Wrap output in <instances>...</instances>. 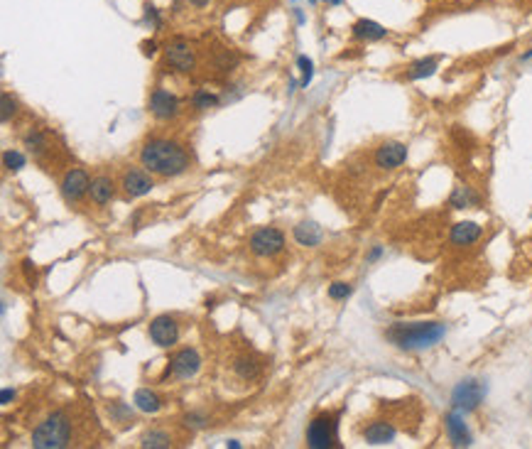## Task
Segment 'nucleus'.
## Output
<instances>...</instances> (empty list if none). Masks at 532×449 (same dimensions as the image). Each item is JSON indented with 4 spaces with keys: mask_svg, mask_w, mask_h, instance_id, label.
I'll list each match as a JSON object with an SVG mask.
<instances>
[{
    "mask_svg": "<svg viewBox=\"0 0 532 449\" xmlns=\"http://www.w3.org/2000/svg\"><path fill=\"white\" fill-rule=\"evenodd\" d=\"M484 398H486V383H481V381H476V378H466L454 388L452 408L464 415L474 413V410L484 403Z\"/></svg>",
    "mask_w": 532,
    "mask_h": 449,
    "instance_id": "nucleus-4",
    "label": "nucleus"
},
{
    "mask_svg": "<svg viewBox=\"0 0 532 449\" xmlns=\"http://www.w3.org/2000/svg\"><path fill=\"white\" fill-rule=\"evenodd\" d=\"M373 160H375V167H380L385 172L397 170L400 165H405V160H407V145L397 140H387L375 150Z\"/></svg>",
    "mask_w": 532,
    "mask_h": 449,
    "instance_id": "nucleus-10",
    "label": "nucleus"
},
{
    "mask_svg": "<svg viewBox=\"0 0 532 449\" xmlns=\"http://www.w3.org/2000/svg\"><path fill=\"white\" fill-rule=\"evenodd\" d=\"M351 292H353V287L348 285V282H334V285L329 287L331 299H346V297H351Z\"/></svg>",
    "mask_w": 532,
    "mask_h": 449,
    "instance_id": "nucleus-29",
    "label": "nucleus"
},
{
    "mask_svg": "<svg viewBox=\"0 0 532 449\" xmlns=\"http://www.w3.org/2000/svg\"><path fill=\"white\" fill-rule=\"evenodd\" d=\"M145 22H152L155 27L160 25V15H157V10H155V8H150V5L145 8Z\"/></svg>",
    "mask_w": 532,
    "mask_h": 449,
    "instance_id": "nucleus-33",
    "label": "nucleus"
},
{
    "mask_svg": "<svg viewBox=\"0 0 532 449\" xmlns=\"http://www.w3.org/2000/svg\"><path fill=\"white\" fill-rule=\"evenodd\" d=\"M387 341L405 351H422L437 346L447 336V324L442 321H410V324H392L385 331Z\"/></svg>",
    "mask_w": 532,
    "mask_h": 449,
    "instance_id": "nucleus-2",
    "label": "nucleus"
},
{
    "mask_svg": "<svg viewBox=\"0 0 532 449\" xmlns=\"http://www.w3.org/2000/svg\"><path fill=\"white\" fill-rule=\"evenodd\" d=\"M110 418H118V420H128L130 418V408L125 403H110L108 406Z\"/></svg>",
    "mask_w": 532,
    "mask_h": 449,
    "instance_id": "nucleus-31",
    "label": "nucleus"
},
{
    "mask_svg": "<svg viewBox=\"0 0 532 449\" xmlns=\"http://www.w3.org/2000/svg\"><path fill=\"white\" fill-rule=\"evenodd\" d=\"M147 334H150V339H152V344H157V346H162V349H169L179 339V324H177V319L169 317V314H160V317H155L150 321Z\"/></svg>",
    "mask_w": 532,
    "mask_h": 449,
    "instance_id": "nucleus-7",
    "label": "nucleus"
},
{
    "mask_svg": "<svg viewBox=\"0 0 532 449\" xmlns=\"http://www.w3.org/2000/svg\"><path fill=\"white\" fill-rule=\"evenodd\" d=\"M437 66H439V57H424V59H417L414 64H410L407 69V79L410 81H417V79H427V76H432L437 71Z\"/></svg>",
    "mask_w": 532,
    "mask_h": 449,
    "instance_id": "nucleus-21",
    "label": "nucleus"
},
{
    "mask_svg": "<svg viewBox=\"0 0 532 449\" xmlns=\"http://www.w3.org/2000/svg\"><path fill=\"white\" fill-rule=\"evenodd\" d=\"M22 140H25V148L30 150L32 155H42L44 150H47V138H44V133L40 130H30Z\"/></svg>",
    "mask_w": 532,
    "mask_h": 449,
    "instance_id": "nucleus-25",
    "label": "nucleus"
},
{
    "mask_svg": "<svg viewBox=\"0 0 532 449\" xmlns=\"http://www.w3.org/2000/svg\"><path fill=\"white\" fill-rule=\"evenodd\" d=\"M150 113L160 120H172L179 115V98L165 88H155L150 96Z\"/></svg>",
    "mask_w": 532,
    "mask_h": 449,
    "instance_id": "nucleus-12",
    "label": "nucleus"
},
{
    "mask_svg": "<svg viewBox=\"0 0 532 449\" xmlns=\"http://www.w3.org/2000/svg\"><path fill=\"white\" fill-rule=\"evenodd\" d=\"M13 398H15V391H10V388H5V391H3V406H8V403L13 401Z\"/></svg>",
    "mask_w": 532,
    "mask_h": 449,
    "instance_id": "nucleus-34",
    "label": "nucleus"
},
{
    "mask_svg": "<svg viewBox=\"0 0 532 449\" xmlns=\"http://www.w3.org/2000/svg\"><path fill=\"white\" fill-rule=\"evenodd\" d=\"M234 371L243 381H256L260 376V363L251 356H238L234 363Z\"/></svg>",
    "mask_w": 532,
    "mask_h": 449,
    "instance_id": "nucleus-23",
    "label": "nucleus"
},
{
    "mask_svg": "<svg viewBox=\"0 0 532 449\" xmlns=\"http://www.w3.org/2000/svg\"><path fill=\"white\" fill-rule=\"evenodd\" d=\"M336 442V423L331 415H317L307 428V447L329 449Z\"/></svg>",
    "mask_w": 532,
    "mask_h": 449,
    "instance_id": "nucleus-5",
    "label": "nucleus"
},
{
    "mask_svg": "<svg viewBox=\"0 0 532 449\" xmlns=\"http://www.w3.org/2000/svg\"><path fill=\"white\" fill-rule=\"evenodd\" d=\"M479 238H481V226L476 224V221H459V224H454L452 234H449V241L457 248L471 246V243H476Z\"/></svg>",
    "mask_w": 532,
    "mask_h": 449,
    "instance_id": "nucleus-15",
    "label": "nucleus"
},
{
    "mask_svg": "<svg viewBox=\"0 0 532 449\" xmlns=\"http://www.w3.org/2000/svg\"><path fill=\"white\" fill-rule=\"evenodd\" d=\"M444 428H447L449 442H452L454 447H469L471 442H474V437H471L466 423H464V413H459V410H452V413L447 415Z\"/></svg>",
    "mask_w": 532,
    "mask_h": 449,
    "instance_id": "nucleus-14",
    "label": "nucleus"
},
{
    "mask_svg": "<svg viewBox=\"0 0 532 449\" xmlns=\"http://www.w3.org/2000/svg\"><path fill=\"white\" fill-rule=\"evenodd\" d=\"M199 368H202V356H199L197 349H179V351L174 353V356L169 358V371L174 378L179 381H189L194 376L199 373Z\"/></svg>",
    "mask_w": 532,
    "mask_h": 449,
    "instance_id": "nucleus-8",
    "label": "nucleus"
},
{
    "mask_svg": "<svg viewBox=\"0 0 532 449\" xmlns=\"http://www.w3.org/2000/svg\"><path fill=\"white\" fill-rule=\"evenodd\" d=\"M172 445V437L162 430H150L140 437V447H150V449H165Z\"/></svg>",
    "mask_w": 532,
    "mask_h": 449,
    "instance_id": "nucleus-24",
    "label": "nucleus"
},
{
    "mask_svg": "<svg viewBox=\"0 0 532 449\" xmlns=\"http://www.w3.org/2000/svg\"><path fill=\"white\" fill-rule=\"evenodd\" d=\"M71 442V420L66 410H54L32 432V447L59 449Z\"/></svg>",
    "mask_w": 532,
    "mask_h": 449,
    "instance_id": "nucleus-3",
    "label": "nucleus"
},
{
    "mask_svg": "<svg viewBox=\"0 0 532 449\" xmlns=\"http://www.w3.org/2000/svg\"><path fill=\"white\" fill-rule=\"evenodd\" d=\"M132 403H135V408L140 410V413H160V410H162V398H160L155 391H150V388L135 391Z\"/></svg>",
    "mask_w": 532,
    "mask_h": 449,
    "instance_id": "nucleus-20",
    "label": "nucleus"
},
{
    "mask_svg": "<svg viewBox=\"0 0 532 449\" xmlns=\"http://www.w3.org/2000/svg\"><path fill=\"white\" fill-rule=\"evenodd\" d=\"M142 167L160 177H179L189 170V155L187 150L167 138H152L140 150Z\"/></svg>",
    "mask_w": 532,
    "mask_h": 449,
    "instance_id": "nucleus-1",
    "label": "nucleus"
},
{
    "mask_svg": "<svg viewBox=\"0 0 532 449\" xmlns=\"http://www.w3.org/2000/svg\"><path fill=\"white\" fill-rule=\"evenodd\" d=\"M479 194H476L471 187H457V190L452 192V197H449V204H452L454 209H469V207H479Z\"/></svg>",
    "mask_w": 532,
    "mask_h": 449,
    "instance_id": "nucleus-22",
    "label": "nucleus"
},
{
    "mask_svg": "<svg viewBox=\"0 0 532 449\" xmlns=\"http://www.w3.org/2000/svg\"><path fill=\"white\" fill-rule=\"evenodd\" d=\"M363 440L368 445H390L395 440V428L385 420H375V423L363 428Z\"/></svg>",
    "mask_w": 532,
    "mask_h": 449,
    "instance_id": "nucleus-16",
    "label": "nucleus"
},
{
    "mask_svg": "<svg viewBox=\"0 0 532 449\" xmlns=\"http://www.w3.org/2000/svg\"><path fill=\"white\" fill-rule=\"evenodd\" d=\"M192 103H194V108H199V110L214 108L216 103H219V96H216V93H209V91H197L192 98Z\"/></svg>",
    "mask_w": 532,
    "mask_h": 449,
    "instance_id": "nucleus-27",
    "label": "nucleus"
},
{
    "mask_svg": "<svg viewBox=\"0 0 532 449\" xmlns=\"http://www.w3.org/2000/svg\"><path fill=\"white\" fill-rule=\"evenodd\" d=\"M299 66H302V71H304V76H302V86H307V84H309V79H312V59L299 57Z\"/></svg>",
    "mask_w": 532,
    "mask_h": 449,
    "instance_id": "nucleus-32",
    "label": "nucleus"
},
{
    "mask_svg": "<svg viewBox=\"0 0 532 449\" xmlns=\"http://www.w3.org/2000/svg\"><path fill=\"white\" fill-rule=\"evenodd\" d=\"M165 57H167V64L177 71H192L194 64H197V57H194V49L187 42H172L165 49Z\"/></svg>",
    "mask_w": 532,
    "mask_h": 449,
    "instance_id": "nucleus-13",
    "label": "nucleus"
},
{
    "mask_svg": "<svg viewBox=\"0 0 532 449\" xmlns=\"http://www.w3.org/2000/svg\"><path fill=\"white\" fill-rule=\"evenodd\" d=\"M292 236H295V241L299 243V246L317 248L321 243V238H324V231H321V226H317L314 221H302V224L295 226Z\"/></svg>",
    "mask_w": 532,
    "mask_h": 449,
    "instance_id": "nucleus-19",
    "label": "nucleus"
},
{
    "mask_svg": "<svg viewBox=\"0 0 532 449\" xmlns=\"http://www.w3.org/2000/svg\"><path fill=\"white\" fill-rule=\"evenodd\" d=\"M248 246H251V251L260 258H273L285 248V236L277 229H258L256 234L251 236Z\"/></svg>",
    "mask_w": 532,
    "mask_h": 449,
    "instance_id": "nucleus-6",
    "label": "nucleus"
},
{
    "mask_svg": "<svg viewBox=\"0 0 532 449\" xmlns=\"http://www.w3.org/2000/svg\"><path fill=\"white\" fill-rule=\"evenodd\" d=\"M25 162H27L25 155L18 153V150H5V153H3V165H5L8 170L18 172V170L25 167Z\"/></svg>",
    "mask_w": 532,
    "mask_h": 449,
    "instance_id": "nucleus-26",
    "label": "nucleus"
},
{
    "mask_svg": "<svg viewBox=\"0 0 532 449\" xmlns=\"http://www.w3.org/2000/svg\"><path fill=\"white\" fill-rule=\"evenodd\" d=\"M145 54H155V42H147L145 44Z\"/></svg>",
    "mask_w": 532,
    "mask_h": 449,
    "instance_id": "nucleus-37",
    "label": "nucleus"
},
{
    "mask_svg": "<svg viewBox=\"0 0 532 449\" xmlns=\"http://www.w3.org/2000/svg\"><path fill=\"white\" fill-rule=\"evenodd\" d=\"M0 103H3V110H0V120H3V123H10V118L18 113V101H15L10 93H3Z\"/></svg>",
    "mask_w": 532,
    "mask_h": 449,
    "instance_id": "nucleus-28",
    "label": "nucleus"
},
{
    "mask_svg": "<svg viewBox=\"0 0 532 449\" xmlns=\"http://www.w3.org/2000/svg\"><path fill=\"white\" fill-rule=\"evenodd\" d=\"M351 35L356 37V40H363V42H378V40H385L387 37V30L383 25H378L375 20H356L351 27Z\"/></svg>",
    "mask_w": 532,
    "mask_h": 449,
    "instance_id": "nucleus-18",
    "label": "nucleus"
},
{
    "mask_svg": "<svg viewBox=\"0 0 532 449\" xmlns=\"http://www.w3.org/2000/svg\"><path fill=\"white\" fill-rule=\"evenodd\" d=\"M88 197H91L93 204H98V207H106L110 199L115 197V185L113 180L106 175H98L91 180V187H88Z\"/></svg>",
    "mask_w": 532,
    "mask_h": 449,
    "instance_id": "nucleus-17",
    "label": "nucleus"
},
{
    "mask_svg": "<svg viewBox=\"0 0 532 449\" xmlns=\"http://www.w3.org/2000/svg\"><path fill=\"white\" fill-rule=\"evenodd\" d=\"M326 3H331V5H341L343 0H326Z\"/></svg>",
    "mask_w": 532,
    "mask_h": 449,
    "instance_id": "nucleus-38",
    "label": "nucleus"
},
{
    "mask_svg": "<svg viewBox=\"0 0 532 449\" xmlns=\"http://www.w3.org/2000/svg\"><path fill=\"white\" fill-rule=\"evenodd\" d=\"M88 187H91V180H88L86 170H81V167L69 170L64 175V180H62V197L69 204H76L88 194Z\"/></svg>",
    "mask_w": 532,
    "mask_h": 449,
    "instance_id": "nucleus-11",
    "label": "nucleus"
},
{
    "mask_svg": "<svg viewBox=\"0 0 532 449\" xmlns=\"http://www.w3.org/2000/svg\"><path fill=\"white\" fill-rule=\"evenodd\" d=\"M152 172H147L145 167H128L123 170V177H120V187L128 194L130 199L145 197V194L152 192L155 182H152Z\"/></svg>",
    "mask_w": 532,
    "mask_h": 449,
    "instance_id": "nucleus-9",
    "label": "nucleus"
},
{
    "mask_svg": "<svg viewBox=\"0 0 532 449\" xmlns=\"http://www.w3.org/2000/svg\"><path fill=\"white\" fill-rule=\"evenodd\" d=\"M207 423H209V420L204 418L202 413H187V415H184V425H187L189 430H202Z\"/></svg>",
    "mask_w": 532,
    "mask_h": 449,
    "instance_id": "nucleus-30",
    "label": "nucleus"
},
{
    "mask_svg": "<svg viewBox=\"0 0 532 449\" xmlns=\"http://www.w3.org/2000/svg\"><path fill=\"white\" fill-rule=\"evenodd\" d=\"M189 3L194 5V8H204V5H209L212 0H189Z\"/></svg>",
    "mask_w": 532,
    "mask_h": 449,
    "instance_id": "nucleus-36",
    "label": "nucleus"
},
{
    "mask_svg": "<svg viewBox=\"0 0 532 449\" xmlns=\"http://www.w3.org/2000/svg\"><path fill=\"white\" fill-rule=\"evenodd\" d=\"M380 253H383V248H373V251L368 253V260L373 263V260H378L380 258Z\"/></svg>",
    "mask_w": 532,
    "mask_h": 449,
    "instance_id": "nucleus-35",
    "label": "nucleus"
}]
</instances>
